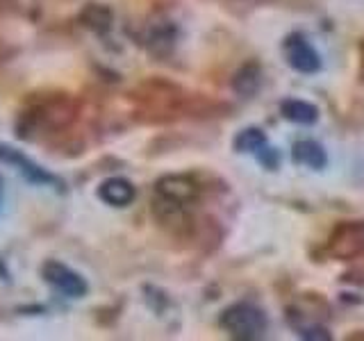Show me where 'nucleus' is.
Instances as JSON below:
<instances>
[{
  "instance_id": "f257e3e1",
  "label": "nucleus",
  "mask_w": 364,
  "mask_h": 341,
  "mask_svg": "<svg viewBox=\"0 0 364 341\" xmlns=\"http://www.w3.org/2000/svg\"><path fill=\"white\" fill-rule=\"evenodd\" d=\"M219 323L230 337L242 339V341H253V339L264 337L267 328H269V318L255 305L235 303L230 307H225Z\"/></svg>"
},
{
  "instance_id": "f03ea898",
  "label": "nucleus",
  "mask_w": 364,
  "mask_h": 341,
  "mask_svg": "<svg viewBox=\"0 0 364 341\" xmlns=\"http://www.w3.org/2000/svg\"><path fill=\"white\" fill-rule=\"evenodd\" d=\"M75 114H77L75 100L66 96H55L50 100L41 102L39 107H34L32 114H26V119L21 123V130L23 132L32 130L37 123L43 125L46 130H60V128H66V125L75 119Z\"/></svg>"
},
{
  "instance_id": "7ed1b4c3",
  "label": "nucleus",
  "mask_w": 364,
  "mask_h": 341,
  "mask_svg": "<svg viewBox=\"0 0 364 341\" xmlns=\"http://www.w3.org/2000/svg\"><path fill=\"white\" fill-rule=\"evenodd\" d=\"M328 253L335 259L348 261L364 253V223L344 221L339 223L328 239Z\"/></svg>"
},
{
  "instance_id": "20e7f679",
  "label": "nucleus",
  "mask_w": 364,
  "mask_h": 341,
  "mask_svg": "<svg viewBox=\"0 0 364 341\" xmlns=\"http://www.w3.org/2000/svg\"><path fill=\"white\" fill-rule=\"evenodd\" d=\"M41 278L48 282L53 289L64 293L66 298H85L89 291L87 280L80 276L77 271L68 269L66 264H62V261H57V259H48L41 266Z\"/></svg>"
},
{
  "instance_id": "39448f33",
  "label": "nucleus",
  "mask_w": 364,
  "mask_h": 341,
  "mask_svg": "<svg viewBox=\"0 0 364 341\" xmlns=\"http://www.w3.org/2000/svg\"><path fill=\"white\" fill-rule=\"evenodd\" d=\"M153 214H155V221L173 237L191 239L193 232H196V221L191 219V214H187V205L159 198L153 205Z\"/></svg>"
},
{
  "instance_id": "423d86ee",
  "label": "nucleus",
  "mask_w": 364,
  "mask_h": 341,
  "mask_svg": "<svg viewBox=\"0 0 364 341\" xmlns=\"http://www.w3.org/2000/svg\"><path fill=\"white\" fill-rule=\"evenodd\" d=\"M0 162H5V164H11V166H16L18 173L26 178L28 182H32V185H50V187H62V180L48 173L43 166H39L37 162H32V159L28 155H23L21 151H16L14 146H9V144H3L0 141Z\"/></svg>"
},
{
  "instance_id": "0eeeda50",
  "label": "nucleus",
  "mask_w": 364,
  "mask_h": 341,
  "mask_svg": "<svg viewBox=\"0 0 364 341\" xmlns=\"http://www.w3.org/2000/svg\"><path fill=\"white\" fill-rule=\"evenodd\" d=\"M282 50H284V60H287V64L294 71L312 75L321 68V57H318V53L312 48L310 41L303 34H291V37L284 39Z\"/></svg>"
},
{
  "instance_id": "6e6552de",
  "label": "nucleus",
  "mask_w": 364,
  "mask_h": 341,
  "mask_svg": "<svg viewBox=\"0 0 364 341\" xmlns=\"http://www.w3.org/2000/svg\"><path fill=\"white\" fill-rule=\"evenodd\" d=\"M155 191L159 198L173 200L180 205H191L193 200H198L200 187L196 185V180L189 175H164L155 182Z\"/></svg>"
},
{
  "instance_id": "1a4fd4ad",
  "label": "nucleus",
  "mask_w": 364,
  "mask_h": 341,
  "mask_svg": "<svg viewBox=\"0 0 364 341\" xmlns=\"http://www.w3.org/2000/svg\"><path fill=\"white\" fill-rule=\"evenodd\" d=\"M98 198L102 202L112 205V207H128L136 198V189L132 182L125 178H107L100 182Z\"/></svg>"
},
{
  "instance_id": "9d476101",
  "label": "nucleus",
  "mask_w": 364,
  "mask_h": 341,
  "mask_svg": "<svg viewBox=\"0 0 364 341\" xmlns=\"http://www.w3.org/2000/svg\"><path fill=\"white\" fill-rule=\"evenodd\" d=\"M178 41V28L171 21H159L148 30V50L155 57H166L176 48Z\"/></svg>"
},
{
  "instance_id": "9b49d317",
  "label": "nucleus",
  "mask_w": 364,
  "mask_h": 341,
  "mask_svg": "<svg viewBox=\"0 0 364 341\" xmlns=\"http://www.w3.org/2000/svg\"><path fill=\"white\" fill-rule=\"evenodd\" d=\"M80 23L96 34H105L112 30V23H114V11L109 5H102V3H87L80 11Z\"/></svg>"
},
{
  "instance_id": "f8f14e48",
  "label": "nucleus",
  "mask_w": 364,
  "mask_h": 341,
  "mask_svg": "<svg viewBox=\"0 0 364 341\" xmlns=\"http://www.w3.org/2000/svg\"><path fill=\"white\" fill-rule=\"evenodd\" d=\"M259 85H262V66L253 60L239 66L237 73L232 75V91L244 98L255 96Z\"/></svg>"
},
{
  "instance_id": "ddd939ff",
  "label": "nucleus",
  "mask_w": 364,
  "mask_h": 341,
  "mask_svg": "<svg viewBox=\"0 0 364 341\" xmlns=\"http://www.w3.org/2000/svg\"><path fill=\"white\" fill-rule=\"evenodd\" d=\"M291 157H294L296 164H305V166L316 168V170L328 164V155L323 151V146L312 141V139L296 141L291 148Z\"/></svg>"
},
{
  "instance_id": "4468645a",
  "label": "nucleus",
  "mask_w": 364,
  "mask_h": 341,
  "mask_svg": "<svg viewBox=\"0 0 364 341\" xmlns=\"http://www.w3.org/2000/svg\"><path fill=\"white\" fill-rule=\"evenodd\" d=\"M280 114L291 123L299 125H312L318 121V109L307 100H299V98H287L282 100L280 105Z\"/></svg>"
},
{
  "instance_id": "2eb2a0df",
  "label": "nucleus",
  "mask_w": 364,
  "mask_h": 341,
  "mask_svg": "<svg viewBox=\"0 0 364 341\" xmlns=\"http://www.w3.org/2000/svg\"><path fill=\"white\" fill-rule=\"evenodd\" d=\"M232 146L237 153H259L267 146V134L259 128H246L235 136Z\"/></svg>"
},
{
  "instance_id": "dca6fc26",
  "label": "nucleus",
  "mask_w": 364,
  "mask_h": 341,
  "mask_svg": "<svg viewBox=\"0 0 364 341\" xmlns=\"http://www.w3.org/2000/svg\"><path fill=\"white\" fill-rule=\"evenodd\" d=\"M257 157H259V162L264 164V166H267L269 170H273V168L278 166V162H280V155H278L276 151H273V148H267V146L262 148V151H259V155H257Z\"/></svg>"
},
{
  "instance_id": "f3484780",
  "label": "nucleus",
  "mask_w": 364,
  "mask_h": 341,
  "mask_svg": "<svg viewBox=\"0 0 364 341\" xmlns=\"http://www.w3.org/2000/svg\"><path fill=\"white\" fill-rule=\"evenodd\" d=\"M301 337L303 339H330V335L326 332L323 328H303Z\"/></svg>"
},
{
  "instance_id": "a211bd4d",
  "label": "nucleus",
  "mask_w": 364,
  "mask_h": 341,
  "mask_svg": "<svg viewBox=\"0 0 364 341\" xmlns=\"http://www.w3.org/2000/svg\"><path fill=\"white\" fill-rule=\"evenodd\" d=\"M0 198H3V182H0Z\"/></svg>"
}]
</instances>
